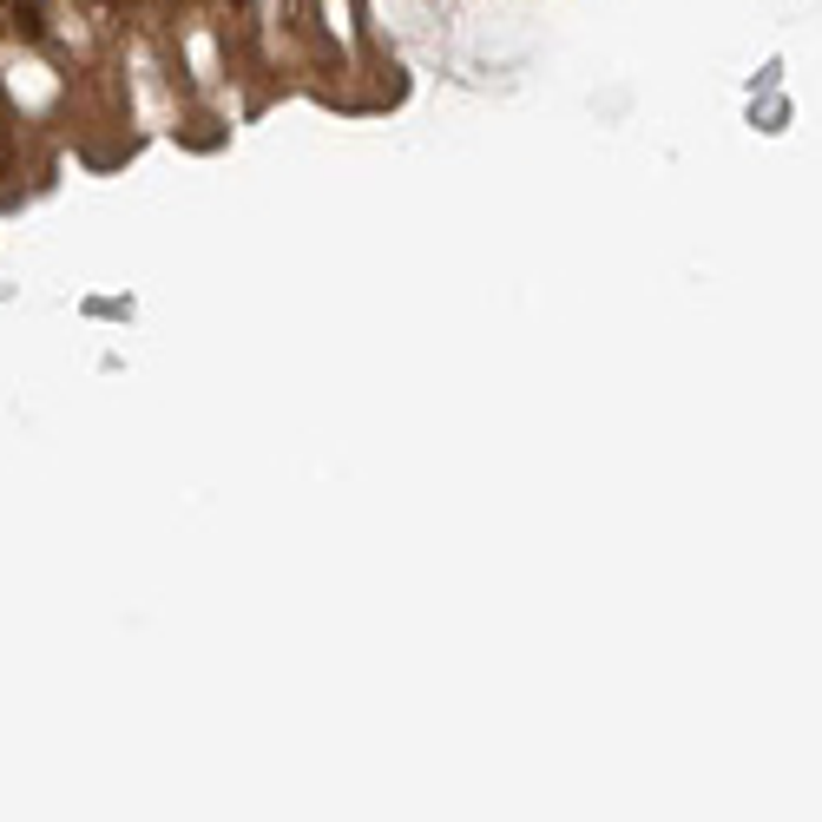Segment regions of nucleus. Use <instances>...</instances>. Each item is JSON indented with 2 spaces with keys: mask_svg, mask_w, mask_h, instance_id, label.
Segmentation results:
<instances>
[]
</instances>
